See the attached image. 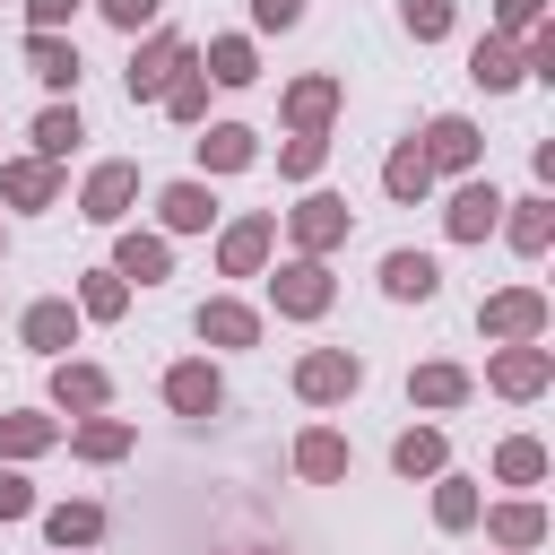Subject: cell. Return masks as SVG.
<instances>
[{
  "mask_svg": "<svg viewBox=\"0 0 555 555\" xmlns=\"http://www.w3.org/2000/svg\"><path fill=\"white\" fill-rule=\"evenodd\" d=\"M330 295H338V286H330V260H312V251H295V260L269 278V304H278L286 321H321Z\"/></svg>",
  "mask_w": 555,
  "mask_h": 555,
  "instance_id": "obj_1",
  "label": "cell"
},
{
  "mask_svg": "<svg viewBox=\"0 0 555 555\" xmlns=\"http://www.w3.org/2000/svg\"><path fill=\"white\" fill-rule=\"evenodd\" d=\"M477 330H486L494 347L546 338V295H538V286H503V295H486V304H477Z\"/></svg>",
  "mask_w": 555,
  "mask_h": 555,
  "instance_id": "obj_2",
  "label": "cell"
},
{
  "mask_svg": "<svg viewBox=\"0 0 555 555\" xmlns=\"http://www.w3.org/2000/svg\"><path fill=\"white\" fill-rule=\"evenodd\" d=\"M356 390H364V356H347V347H312L295 364V399H312V408H338Z\"/></svg>",
  "mask_w": 555,
  "mask_h": 555,
  "instance_id": "obj_3",
  "label": "cell"
},
{
  "mask_svg": "<svg viewBox=\"0 0 555 555\" xmlns=\"http://www.w3.org/2000/svg\"><path fill=\"white\" fill-rule=\"evenodd\" d=\"M347 225H356V217H347V199H338V191H304V199L286 208V234H295V251H312V260H321V251H338V243H347Z\"/></svg>",
  "mask_w": 555,
  "mask_h": 555,
  "instance_id": "obj_4",
  "label": "cell"
},
{
  "mask_svg": "<svg viewBox=\"0 0 555 555\" xmlns=\"http://www.w3.org/2000/svg\"><path fill=\"white\" fill-rule=\"evenodd\" d=\"M486 382H494L503 399H538V390L555 382V347H538V338H520V347H494Z\"/></svg>",
  "mask_w": 555,
  "mask_h": 555,
  "instance_id": "obj_5",
  "label": "cell"
},
{
  "mask_svg": "<svg viewBox=\"0 0 555 555\" xmlns=\"http://www.w3.org/2000/svg\"><path fill=\"white\" fill-rule=\"evenodd\" d=\"M416 147H425V165H434V173H468V165L486 156V139H477V121H468V113H434Z\"/></svg>",
  "mask_w": 555,
  "mask_h": 555,
  "instance_id": "obj_6",
  "label": "cell"
},
{
  "mask_svg": "<svg viewBox=\"0 0 555 555\" xmlns=\"http://www.w3.org/2000/svg\"><path fill=\"white\" fill-rule=\"evenodd\" d=\"M130 199H139V165H130V156H113V165H95V173H87V191H78V217H95V225H121V217H130Z\"/></svg>",
  "mask_w": 555,
  "mask_h": 555,
  "instance_id": "obj_7",
  "label": "cell"
},
{
  "mask_svg": "<svg viewBox=\"0 0 555 555\" xmlns=\"http://www.w3.org/2000/svg\"><path fill=\"white\" fill-rule=\"evenodd\" d=\"M269 243H278V217H269V208H251V217H234V225L217 234V269H225V278H260Z\"/></svg>",
  "mask_w": 555,
  "mask_h": 555,
  "instance_id": "obj_8",
  "label": "cell"
},
{
  "mask_svg": "<svg viewBox=\"0 0 555 555\" xmlns=\"http://www.w3.org/2000/svg\"><path fill=\"white\" fill-rule=\"evenodd\" d=\"M182 61H191V43H182L173 26H156V35L130 52V104H139V95H165V78H173Z\"/></svg>",
  "mask_w": 555,
  "mask_h": 555,
  "instance_id": "obj_9",
  "label": "cell"
},
{
  "mask_svg": "<svg viewBox=\"0 0 555 555\" xmlns=\"http://www.w3.org/2000/svg\"><path fill=\"white\" fill-rule=\"evenodd\" d=\"M494 217H503V191H494V182H460V191H451V208H442L451 243H486V234H494Z\"/></svg>",
  "mask_w": 555,
  "mask_h": 555,
  "instance_id": "obj_10",
  "label": "cell"
},
{
  "mask_svg": "<svg viewBox=\"0 0 555 555\" xmlns=\"http://www.w3.org/2000/svg\"><path fill=\"white\" fill-rule=\"evenodd\" d=\"M0 199H9V208H52V199H61V165H52V156L0 165Z\"/></svg>",
  "mask_w": 555,
  "mask_h": 555,
  "instance_id": "obj_11",
  "label": "cell"
},
{
  "mask_svg": "<svg viewBox=\"0 0 555 555\" xmlns=\"http://www.w3.org/2000/svg\"><path fill=\"white\" fill-rule=\"evenodd\" d=\"M382 295H390V304H434V295H442L434 251H390V260H382Z\"/></svg>",
  "mask_w": 555,
  "mask_h": 555,
  "instance_id": "obj_12",
  "label": "cell"
},
{
  "mask_svg": "<svg viewBox=\"0 0 555 555\" xmlns=\"http://www.w3.org/2000/svg\"><path fill=\"white\" fill-rule=\"evenodd\" d=\"M165 408H173V416H217V408H225L217 364H173V373H165Z\"/></svg>",
  "mask_w": 555,
  "mask_h": 555,
  "instance_id": "obj_13",
  "label": "cell"
},
{
  "mask_svg": "<svg viewBox=\"0 0 555 555\" xmlns=\"http://www.w3.org/2000/svg\"><path fill=\"white\" fill-rule=\"evenodd\" d=\"M468 78H477L486 95L520 87V78H529V69H520V43H512V35H477V43H468Z\"/></svg>",
  "mask_w": 555,
  "mask_h": 555,
  "instance_id": "obj_14",
  "label": "cell"
},
{
  "mask_svg": "<svg viewBox=\"0 0 555 555\" xmlns=\"http://www.w3.org/2000/svg\"><path fill=\"white\" fill-rule=\"evenodd\" d=\"M503 208H512V217H494V225L512 234V251H520V260H538V251L555 243V199H538V191H529V199H503Z\"/></svg>",
  "mask_w": 555,
  "mask_h": 555,
  "instance_id": "obj_15",
  "label": "cell"
},
{
  "mask_svg": "<svg viewBox=\"0 0 555 555\" xmlns=\"http://www.w3.org/2000/svg\"><path fill=\"white\" fill-rule=\"evenodd\" d=\"M199 338H208V347H260V312L234 304V295H208V304H199Z\"/></svg>",
  "mask_w": 555,
  "mask_h": 555,
  "instance_id": "obj_16",
  "label": "cell"
},
{
  "mask_svg": "<svg viewBox=\"0 0 555 555\" xmlns=\"http://www.w3.org/2000/svg\"><path fill=\"white\" fill-rule=\"evenodd\" d=\"M486 538H494L503 555H529V546L546 538V512H538L529 494H520V503H494V512H486Z\"/></svg>",
  "mask_w": 555,
  "mask_h": 555,
  "instance_id": "obj_17",
  "label": "cell"
},
{
  "mask_svg": "<svg viewBox=\"0 0 555 555\" xmlns=\"http://www.w3.org/2000/svg\"><path fill=\"white\" fill-rule=\"evenodd\" d=\"M330 113H338V78H330V69H312V78L286 87V121H295V130H330Z\"/></svg>",
  "mask_w": 555,
  "mask_h": 555,
  "instance_id": "obj_18",
  "label": "cell"
},
{
  "mask_svg": "<svg viewBox=\"0 0 555 555\" xmlns=\"http://www.w3.org/2000/svg\"><path fill=\"white\" fill-rule=\"evenodd\" d=\"M251 156H260V139H251L243 121H208V130H199V165H208V173H243Z\"/></svg>",
  "mask_w": 555,
  "mask_h": 555,
  "instance_id": "obj_19",
  "label": "cell"
},
{
  "mask_svg": "<svg viewBox=\"0 0 555 555\" xmlns=\"http://www.w3.org/2000/svg\"><path fill=\"white\" fill-rule=\"evenodd\" d=\"M156 217H165V234H199V225L217 217V191H208V182H165Z\"/></svg>",
  "mask_w": 555,
  "mask_h": 555,
  "instance_id": "obj_20",
  "label": "cell"
},
{
  "mask_svg": "<svg viewBox=\"0 0 555 555\" xmlns=\"http://www.w3.org/2000/svg\"><path fill=\"white\" fill-rule=\"evenodd\" d=\"M26 347H43V356H61L69 338H78V304H61V295H43V304H26Z\"/></svg>",
  "mask_w": 555,
  "mask_h": 555,
  "instance_id": "obj_21",
  "label": "cell"
},
{
  "mask_svg": "<svg viewBox=\"0 0 555 555\" xmlns=\"http://www.w3.org/2000/svg\"><path fill=\"white\" fill-rule=\"evenodd\" d=\"M104 399H113L104 364H61V373H52V408H69V416H95Z\"/></svg>",
  "mask_w": 555,
  "mask_h": 555,
  "instance_id": "obj_22",
  "label": "cell"
},
{
  "mask_svg": "<svg viewBox=\"0 0 555 555\" xmlns=\"http://www.w3.org/2000/svg\"><path fill=\"white\" fill-rule=\"evenodd\" d=\"M390 468H399V477H442V468H451V442H442L434 425H408V434L390 442Z\"/></svg>",
  "mask_w": 555,
  "mask_h": 555,
  "instance_id": "obj_23",
  "label": "cell"
},
{
  "mask_svg": "<svg viewBox=\"0 0 555 555\" xmlns=\"http://www.w3.org/2000/svg\"><path fill=\"white\" fill-rule=\"evenodd\" d=\"M26 78L78 87V43H69V35H26Z\"/></svg>",
  "mask_w": 555,
  "mask_h": 555,
  "instance_id": "obj_24",
  "label": "cell"
},
{
  "mask_svg": "<svg viewBox=\"0 0 555 555\" xmlns=\"http://www.w3.org/2000/svg\"><path fill=\"white\" fill-rule=\"evenodd\" d=\"M199 69H208L217 87H251V78H260V52H251V35H217V43L199 52Z\"/></svg>",
  "mask_w": 555,
  "mask_h": 555,
  "instance_id": "obj_25",
  "label": "cell"
},
{
  "mask_svg": "<svg viewBox=\"0 0 555 555\" xmlns=\"http://www.w3.org/2000/svg\"><path fill=\"white\" fill-rule=\"evenodd\" d=\"M113 269L139 278V286H156V278H173V251H165V234H121L113 243Z\"/></svg>",
  "mask_w": 555,
  "mask_h": 555,
  "instance_id": "obj_26",
  "label": "cell"
},
{
  "mask_svg": "<svg viewBox=\"0 0 555 555\" xmlns=\"http://www.w3.org/2000/svg\"><path fill=\"white\" fill-rule=\"evenodd\" d=\"M43 538H52L61 555H69V546H95V538H104V503H52V512H43Z\"/></svg>",
  "mask_w": 555,
  "mask_h": 555,
  "instance_id": "obj_27",
  "label": "cell"
},
{
  "mask_svg": "<svg viewBox=\"0 0 555 555\" xmlns=\"http://www.w3.org/2000/svg\"><path fill=\"white\" fill-rule=\"evenodd\" d=\"M468 399V373L460 364H416L408 373V408H460Z\"/></svg>",
  "mask_w": 555,
  "mask_h": 555,
  "instance_id": "obj_28",
  "label": "cell"
},
{
  "mask_svg": "<svg viewBox=\"0 0 555 555\" xmlns=\"http://www.w3.org/2000/svg\"><path fill=\"white\" fill-rule=\"evenodd\" d=\"M382 191H390V199H425V191H434V165H425V147H416V139H408V147H390Z\"/></svg>",
  "mask_w": 555,
  "mask_h": 555,
  "instance_id": "obj_29",
  "label": "cell"
},
{
  "mask_svg": "<svg viewBox=\"0 0 555 555\" xmlns=\"http://www.w3.org/2000/svg\"><path fill=\"white\" fill-rule=\"evenodd\" d=\"M69 451H78V460H95V468H104V460H121V451H130V425H121V416H104V408H95V416H87V425H78V434H69Z\"/></svg>",
  "mask_w": 555,
  "mask_h": 555,
  "instance_id": "obj_30",
  "label": "cell"
},
{
  "mask_svg": "<svg viewBox=\"0 0 555 555\" xmlns=\"http://www.w3.org/2000/svg\"><path fill=\"white\" fill-rule=\"evenodd\" d=\"M295 468H304V477H321V486H330V477H347V434L312 425V434L295 442Z\"/></svg>",
  "mask_w": 555,
  "mask_h": 555,
  "instance_id": "obj_31",
  "label": "cell"
},
{
  "mask_svg": "<svg viewBox=\"0 0 555 555\" xmlns=\"http://www.w3.org/2000/svg\"><path fill=\"white\" fill-rule=\"evenodd\" d=\"M78 312H87V321H121V312H130V278H121V269H95V278L78 286Z\"/></svg>",
  "mask_w": 555,
  "mask_h": 555,
  "instance_id": "obj_32",
  "label": "cell"
},
{
  "mask_svg": "<svg viewBox=\"0 0 555 555\" xmlns=\"http://www.w3.org/2000/svg\"><path fill=\"white\" fill-rule=\"evenodd\" d=\"M494 477H503V486H538V477H546V442H538V434H512V442L494 451Z\"/></svg>",
  "mask_w": 555,
  "mask_h": 555,
  "instance_id": "obj_33",
  "label": "cell"
},
{
  "mask_svg": "<svg viewBox=\"0 0 555 555\" xmlns=\"http://www.w3.org/2000/svg\"><path fill=\"white\" fill-rule=\"evenodd\" d=\"M52 442H61L52 416H0V460H35V451H52Z\"/></svg>",
  "mask_w": 555,
  "mask_h": 555,
  "instance_id": "obj_34",
  "label": "cell"
},
{
  "mask_svg": "<svg viewBox=\"0 0 555 555\" xmlns=\"http://www.w3.org/2000/svg\"><path fill=\"white\" fill-rule=\"evenodd\" d=\"M165 113H173V121H199V113H208V69H199V61H182V69L165 78Z\"/></svg>",
  "mask_w": 555,
  "mask_h": 555,
  "instance_id": "obj_35",
  "label": "cell"
},
{
  "mask_svg": "<svg viewBox=\"0 0 555 555\" xmlns=\"http://www.w3.org/2000/svg\"><path fill=\"white\" fill-rule=\"evenodd\" d=\"M78 139H87V130H78V113H69V104H43V113H35V156H52V165H61Z\"/></svg>",
  "mask_w": 555,
  "mask_h": 555,
  "instance_id": "obj_36",
  "label": "cell"
},
{
  "mask_svg": "<svg viewBox=\"0 0 555 555\" xmlns=\"http://www.w3.org/2000/svg\"><path fill=\"white\" fill-rule=\"evenodd\" d=\"M434 520H442V529H468V520H477V477H451V468H442V477H434Z\"/></svg>",
  "mask_w": 555,
  "mask_h": 555,
  "instance_id": "obj_37",
  "label": "cell"
},
{
  "mask_svg": "<svg viewBox=\"0 0 555 555\" xmlns=\"http://www.w3.org/2000/svg\"><path fill=\"white\" fill-rule=\"evenodd\" d=\"M321 156H330V139H321V130H295V139L278 147V173H286V182H312Z\"/></svg>",
  "mask_w": 555,
  "mask_h": 555,
  "instance_id": "obj_38",
  "label": "cell"
},
{
  "mask_svg": "<svg viewBox=\"0 0 555 555\" xmlns=\"http://www.w3.org/2000/svg\"><path fill=\"white\" fill-rule=\"evenodd\" d=\"M399 26H408L416 43H442V35H451V0H399Z\"/></svg>",
  "mask_w": 555,
  "mask_h": 555,
  "instance_id": "obj_39",
  "label": "cell"
},
{
  "mask_svg": "<svg viewBox=\"0 0 555 555\" xmlns=\"http://www.w3.org/2000/svg\"><path fill=\"white\" fill-rule=\"evenodd\" d=\"M546 17V0H494V35H529Z\"/></svg>",
  "mask_w": 555,
  "mask_h": 555,
  "instance_id": "obj_40",
  "label": "cell"
},
{
  "mask_svg": "<svg viewBox=\"0 0 555 555\" xmlns=\"http://www.w3.org/2000/svg\"><path fill=\"white\" fill-rule=\"evenodd\" d=\"M78 9H87V0H26V26H35V35H61Z\"/></svg>",
  "mask_w": 555,
  "mask_h": 555,
  "instance_id": "obj_41",
  "label": "cell"
},
{
  "mask_svg": "<svg viewBox=\"0 0 555 555\" xmlns=\"http://www.w3.org/2000/svg\"><path fill=\"white\" fill-rule=\"evenodd\" d=\"M95 9H104L121 35H139V26H156V9H165V0H95Z\"/></svg>",
  "mask_w": 555,
  "mask_h": 555,
  "instance_id": "obj_42",
  "label": "cell"
},
{
  "mask_svg": "<svg viewBox=\"0 0 555 555\" xmlns=\"http://www.w3.org/2000/svg\"><path fill=\"white\" fill-rule=\"evenodd\" d=\"M35 512V486L26 477H0V520H26Z\"/></svg>",
  "mask_w": 555,
  "mask_h": 555,
  "instance_id": "obj_43",
  "label": "cell"
},
{
  "mask_svg": "<svg viewBox=\"0 0 555 555\" xmlns=\"http://www.w3.org/2000/svg\"><path fill=\"white\" fill-rule=\"evenodd\" d=\"M295 17H304V0H251V26H269V35L295 26Z\"/></svg>",
  "mask_w": 555,
  "mask_h": 555,
  "instance_id": "obj_44",
  "label": "cell"
},
{
  "mask_svg": "<svg viewBox=\"0 0 555 555\" xmlns=\"http://www.w3.org/2000/svg\"><path fill=\"white\" fill-rule=\"evenodd\" d=\"M0 251H9V243H0Z\"/></svg>",
  "mask_w": 555,
  "mask_h": 555,
  "instance_id": "obj_45",
  "label": "cell"
}]
</instances>
